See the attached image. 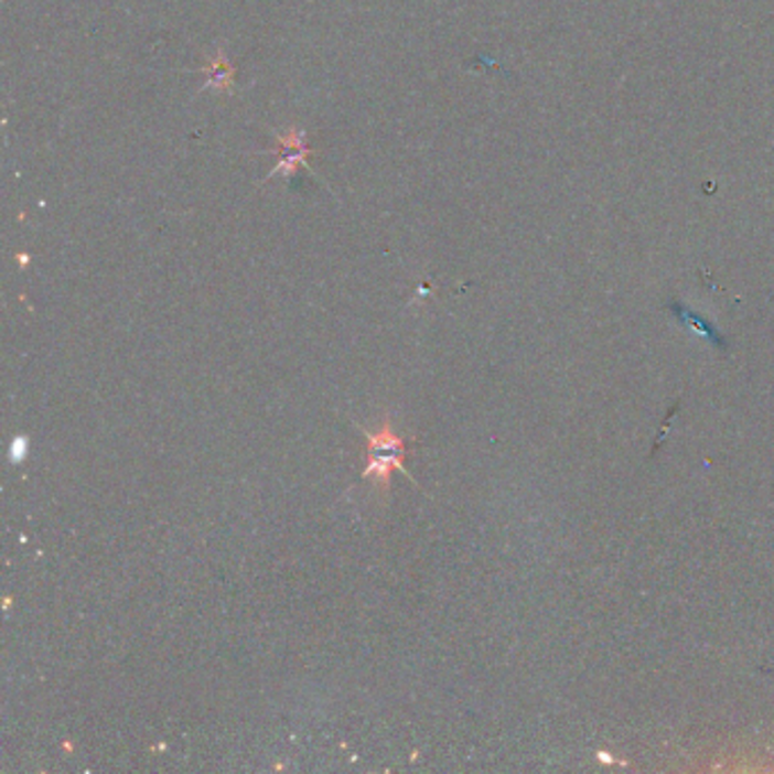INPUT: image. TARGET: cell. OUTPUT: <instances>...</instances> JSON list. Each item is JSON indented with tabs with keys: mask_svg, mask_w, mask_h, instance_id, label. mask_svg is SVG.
<instances>
[{
	"mask_svg": "<svg viewBox=\"0 0 774 774\" xmlns=\"http://www.w3.org/2000/svg\"><path fill=\"white\" fill-rule=\"evenodd\" d=\"M205 73H209V83L205 85V89L214 87V89H229L232 87V75H235V71H232L227 57L223 53H218L212 62V66L205 68Z\"/></svg>",
	"mask_w": 774,
	"mask_h": 774,
	"instance_id": "2",
	"label": "cell"
},
{
	"mask_svg": "<svg viewBox=\"0 0 774 774\" xmlns=\"http://www.w3.org/2000/svg\"><path fill=\"white\" fill-rule=\"evenodd\" d=\"M366 437V456L368 463L362 473V477L375 480L379 488H389L391 475L396 471L405 469V456H407V443L402 437H398L391 430V422L386 420L377 432H364Z\"/></svg>",
	"mask_w": 774,
	"mask_h": 774,
	"instance_id": "1",
	"label": "cell"
}]
</instances>
